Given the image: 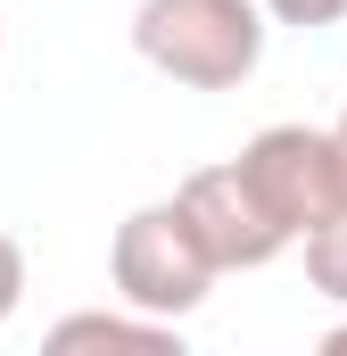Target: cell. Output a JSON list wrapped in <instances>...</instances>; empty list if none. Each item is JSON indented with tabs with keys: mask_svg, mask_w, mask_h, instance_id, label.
<instances>
[{
	"mask_svg": "<svg viewBox=\"0 0 347 356\" xmlns=\"http://www.w3.org/2000/svg\"><path fill=\"white\" fill-rule=\"evenodd\" d=\"M133 50L182 91H240L264 58V0H141Z\"/></svg>",
	"mask_w": 347,
	"mask_h": 356,
	"instance_id": "1",
	"label": "cell"
},
{
	"mask_svg": "<svg viewBox=\"0 0 347 356\" xmlns=\"http://www.w3.org/2000/svg\"><path fill=\"white\" fill-rule=\"evenodd\" d=\"M215 257H207V241L190 232V216H182V199H149V207H133L124 224H116V241H108V282H116V298L124 307H141V315H198L207 307V290H215Z\"/></svg>",
	"mask_w": 347,
	"mask_h": 356,
	"instance_id": "2",
	"label": "cell"
},
{
	"mask_svg": "<svg viewBox=\"0 0 347 356\" xmlns=\"http://www.w3.org/2000/svg\"><path fill=\"white\" fill-rule=\"evenodd\" d=\"M240 175L257 182V199L281 216L289 241H306L314 224H331L347 207V158L323 124H264L240 149Z\"/></svg>",
	"mask_w": 347,
	"mask_h": 356,
	"instance_id": "3",
	"label": "cell"
},
{
	"mask_svg": "<svg viewBox=\"0 0 347 356\" xmlns=\"http://www.w3.org/2000/svg\"><path fill=\"white\" fill-rule=\"evenodd\" d=\"M174 199H182L190 232L207 241V257L223 273H257V266H273L281 249H298V241L281 232V216L257 199V182L240 175V158H232V166H198Z\"/></svg>",
	"mask_w": 347,
	"mask_h": 356,
	"instance_id": "4",
	"label": "cell"
},
{
	"mask_svg": "<svg viewBox=\"0 0 347 356\" xmlns=\"http://www.w3.org/2000/svg\"><path fill=\"white\" fill-rule=\"evenodd\" d=\"M50 348H149V356H166V348H182V323L141 315V307H99V315H58Z\"/></svg>",
	"mask_w": 347,
	"mask_h": 356,
	"instance_id": "5",
	"label": "cell"
},
{
	"mask_svg": "<svg viewBox=\"0 0 347 356\" xmlns=\"http://www.w3.org/2000/svg\"><path fill=\"white\" fill-rule=\"evenodd\" d=\"M298 249H306V282H314L331 307H347V207L331 216V224H314Z\"/></svg>",
	"mask_w": 347,
	"mask_h": 356,
	"instance_id": "6",
	"label": "cell"
},
{
	"mask_svg": "<svg viewBox=\"0 0 347 356\" xmlns=\"http://www.w3.org/2000/svg\"><path fill=\"white\" fill-rule=\"evenodd\" d=\"M264 17L273 25H298V33H323V25L347 17V0H264Z\"/></svg>",
	"mask_w": 347,
	"mask_h": 356,
	"instance_id": "7",
	"label": "cell"
},
{
	"mask_svg": "<svg viewBox=\"0 0 347 356\" xmlns=\"http://www.w3.org/2000/svg\"><path fill=\"white\" fill-rule=\"evenodd\" d=\"M17 307H25V249L0 232V323H8Z\"/></svg>",
	"mask_w": 347,
	"mask_h": 356,
	"instance_id": "8",
	"label": "cell"
},
{
	"mask_svg": "<svg viewBox=\"0 0 347 356\" xmlns=\"http://www.w3.org/2000/svg\"><path fill=\"white\" fill-rule=\"evenodd\" d=\"M323 348H331V356H347V323H339V332H323Z\"/></svg>",
	"mask_w": 347,
	"mask_h": 356,
	"instance_id": "9",
	"label": "cell"
},
{
	"mask_svg": "<svg viewBox=\"0 0 347 356\" xmlns=\"http://www.w3.org/2000/svg\"><path fill=\"white\" fill-rule=\"evenodd\" d=\"M331 141H339V158H347V108H339V124H331Z\"/></svg>",
	"mask_w": 347,
	"mask_h": 356,
	"instance_id": "10",
	"label": "cell"
}]
</instances>
